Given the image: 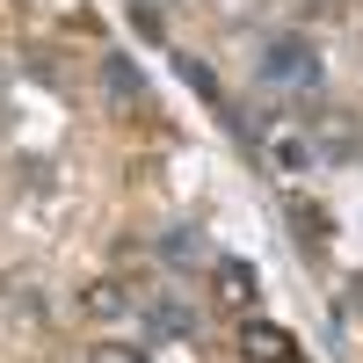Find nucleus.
Instances as JSON below:
<instances>
[{
  "label": "nucleus",
  "mask_w": 363,
  "mask_h": 363,
  "mask_svg": "<svg viewBox=\"0 0 363 363\" xmlns=\"http://www.w3.org/2000/svg\"><path fill=\"white\" fill-rule=\"evenodd\" d=\"M240 138L255 145V160L269 167V174H284V182H298V174H313V138H306V116H240Z\"/></svg>",
  "instance_id": "f257e3e1"
},
{
  "label": "nucleus",
  "mask_w": 363,
  "mask_h": 363,
  "mask_svg": "<svg viewBox=\"0 0 363 363\" xmlns=\"http://www.w3.org/2000/svg\"><path fill=\"white\" fill-rule=\"evenodd\" d=\"M255 80L277 87V95H313L320 87V51L306 37H269L262 58H255Z\"/></svg>",
  "instance_id": "f03ea898"
},
{
  "label": "nucleus",
  "mask_w": 363,
  "mask_h": 363,
  "mask_svg": "<svg viewBox=\"0 0 363 363\" xmlns=\"http://www.w3.org/2000/svg\"><path fill=\"white\" fill-rule=\"evenodd\" d=\"M153 335L160 342H196L203 320H196V306H182V298H160V306H153Z\"/></svg>",
  "instance_id": "7ed1b4c3"
},
{
  "label": "nucleus",
  "mask_w": 363,
  "mask_h": 363,
  "mask_svg": "<svg viewBox=\"0 0 363 363\" xmlns=\"http://www.w3.org/2000/svg\"><path fill=\"white\" fill-rule=\"evenodd\" d=\"M160 262H167V269H196V262H218V255H211V240H203L196 225H174V233L160 240Z\"/></svg>",
  "instance_id": "20e7f679"
},
{
  "label": "nucleus",
  "mask_w": 363,
  "mask_h": 363,
  "mask_svg": "<svg viewBox=\"0 0 363 363\" xmlns=\"http://www.w3.org/2000/svg\"><path fill=\"white\" fill-rule=\"evenodd\" d=\"M211 269H218V291L233 298V306H247V298H255V269H247V262H233V255H218Z\"/></svg>",
  "instance_id": "39448f33"
},
{
  "label": "nucleus",
  "mask_w": 363,
  "mask_h": 363,
  "mask_svg": "<svg viewBox=\"0 0 363 363\" xmlns=\"http://www.w3.org/2000/svg\"><path fill=\"white\" fill-rule=\"evenodd\" d=\"M102 73H109V95H116V102H124V95L138 102V95H145V73L131 66V58H102Z\"/></svg>",
  "instance_id": "423d86ee"
},
{
  "label": "nucleus",
  "mask_w": 363,
  "mask_h": 363,
  "mask_svg": "<svg viewBox=\"0 0 363 363\" xmlns=\"http://www.w3.org/2000/svg\"><path fill=\"white\" fill-rule=\"evenodd\" d=\"M174 66H182V80H189L196 95H203V102H218V73H211L203 58H174Z\"/></svg>",
  "instance_id": "0eeeda50"
},
{
  "label": "nucleus",
  "mask_w": 363,
  "mask_h": 363,
  "mask_svg": "<svg viewBox=\"0 0 363 363\" xmlns=\"http://www.w3.org/2000/svg\"><path fill=\"white\" fill-rule=\"evenodd\" d=\"M95 313H124V298H116V284H95V298H87Z\"/></svg>",
  "instance_id": "6e6552de"
},
{
  "label": "nucleus",
  "mask_w": 363,
  "mask_h": 363,
  "mask_svg": "<svg viewBox=\"0 0 363 363\" xmlns=\"http://www.w3.org/2000/svg\"><path fill=\"white\" fill-rule=\"evenodd\" d=\"M87 363H145V356H131V349H95Z\"/></svg>",
  "instance_id": "1a4fd4ad"
}]
</instances>
